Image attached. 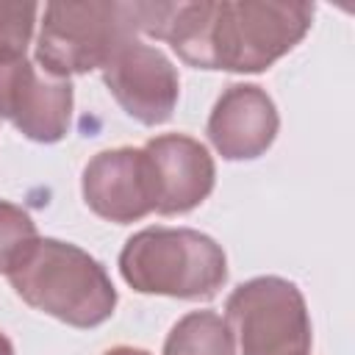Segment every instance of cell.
<instances>
[{
	"instance_id": "cell-3",
	"label": "cell",
	"mask_w": 355,
	"mask_h": 355,
	"mask_svg": "<svg viewBox=\"0 0 355 355\" xmlns=\"http://www.w3.org/2000/svg\"><path fill=\"white\" fill-rule=\"evenodd\" d=\"M139 39L136 3L67 0L47 3L36 39V61L44 75L69 80L103 69L119 47Z\"/></svg>"
},
{
	"instance_id": "cell-9",
	"label": "cell",
	"mask_w": 355,
	"mask_h": 355,
	"mask_svg": "<svg viewBox=\"0 0 355 355\" xmlns=\"http://www.w3.org/2000/svg\"><path fill=\"white\" fill-rule=\"evenodd\" d=\"M141 150L150 164L155 214H189L214 191L216 166L205 144L197 139L183 133H164L150 139Z\"/></svg>"
},
{
	"instance_id": "cell-10",
	"label": "cell",
	"mask_w": 355,
	"mask_h": 355,
	"mask_svg": "<svg viewBox=\"0 0 355 355\" xmlns=\"http://www.w3.org/2000/svg\"><path fill=\"white\" fill-rule=\"evenodd\" d=\"M277 108L255 83L227 86L208 116V139L225 161H252L277 136Z\"/></svg>"
},
{
	"instance_id": "cell-11",
	"label": "cell",
	"mask_w": 355,
	"mask_h": 355,
	"mask_svg": "<svg viewBox=\"0 0 355 355\" xmlns=\"http://www.w3.org/2000/svg\"><path fill=\"white\" fill-rule=\"evenodd\" d=\"M164 355H236V341L225 316L191 311L169 330Z\"/></svg>"
},
{
	"instance_id": "cell-5",
	"label": "cell",
	"mask_w": 355,
	"mask_h": 355,
	"mask_svg": "<svg viewBox=\"0 0 355 355\" xmlns=\"http://www.w3.org/2000/svg\"><path fill=\"white\" fill-rule=\"evenodd\" d=\"M225 322L236 355H308L311 319L305 297L291 280L266 275L233 288L225 302Z\"/></svg>"
},
{
	"instance_id": "cell-13",
	"label": "cell",
	"mask_w": 355,
	"mask_h": 355,
	"mask_svg": "<svg viewBox=\"0 0 355 355\" xmlns=\"http://www.w3.org/2000/svg\"><path fill=\"white\" fill-rule=\"evenodd\" d=\"M39 6L0 0V53H25Z\"/></svg>"
},
{
	"instance_id": "cell-4",
	"label": "cell",
	"mask_w": 355,
	"mask_h": 355,
	"mask_svg": "<svg viewBox=\"0 0 355 355\" xmlns=\"http://www.w3.org/2000/svg\"><path fill=\"white\" fill-rule=\"evenodd\" d=\"M313 6L288 0H222L211 6L208 69L263 72L311 31Z\"/></svg>"
},
{
	"instance_id": "cell-12",
	"label": "cell",
	"mask_w": 355,
	"mask_h": 355,
	"mask_svg": "<svg viewBox=\"0 0 355 355\" xmlns=\"http://www.w3.org/2000/svg\"><path fill=\"white\" fill-rule=\"evenodd\" d=\"M36 239L39 233L31 214L8 200H0V275H8Z\"/></svg>"
},
{
	"instance_id": "cell-1",
	"label": "cell",
	"mask_w": 355,
	"mask_h": 355,
	"mask_svg": "<svg viewBox=\"0 0 355 355\" xmlns=\"http://www.w3.org/2000/svg\"><path fill=\"white\" fill-rule=\"evenodd\" d=\"M6 277L22 302L69 327H97L116 308L103 263L61 239H36Z\"/></svg>"
},
{
	"instance_id": "cell-15",
	"label": "cell",
	"mask_w": 355,
	"mask_h": 355,
	"mask_svg": "<svg viewBox=\"0 0 355 355\" xmlns=\"http://www.w3.org/2000/svg\"><path fill=\"white\" fill-rule=\"evenodd\" d=\"M0 355H14V344L8 341L6 333H0Z\"/></svg>"
},
{
	"instance_id": "cell-14",
	"label": "cell",
	"mask_w": 355,
	"mask_h": 355,
	"mask_svg": "<svg viewBox=\"0 0 355 355\" xmlns=\"http://www.w3.org/2000/svg\"><path fill=\"white\" fill-rule=\"evenodd\" d=\"M103 355H150V352H147V349H139V347H125V344H119V347L105 349Z\"/></svg>"
},
{
	"instance_id": "cell-6",
	"label": "cell",
	"mask_w": 355,
	"mask_h": 355,
	"mask_svg": "<svg viewBox=\"0 0 355 355\" xmlns=\"http://www.w3.org/2000/svg\"><path fill=\"white\" fill-rule=\"evenodd\" d=\"M0 119L31 141L55 144L69 133L72 83L39 75L25 53H0Z\"/></svg>"
},
{
	"instance_id": "cell-8",
	"label": "cell",
	"mask_w": 355,
	"mask_h": 355,
	"mask_svg": "<svg viewBox=\"0 0 355 355\" xmlns=\"http://www.w3.org/2000/svg\"><path fill=\"white\" fill-rule=\"evenodd\" d=\"M86 205L116 225L136 222L155 211L150 164L141 147H114L97 153L83 169Z\"/></svg>"
},
{
	"instance_id": "cell-7",
	"label": "cell",
	"mask_w": 355,
	"mask_h": 355,
	"mask_svg": "<svg viewBox=\"0 0 355 355\" xmlns=\"http://www.w3.org/2000/svg\"><path fill=\"white\" fill-rule=\"evenodd\" d=\"M103 80L128 116L141 125H161L172 116L180 80L172 61L139 39L128 42L103 67Z\"/></svg>"
},
{
	"instance_id": "cell-2",
	"label": "cell",
	"mask_w": 355,
	"mask_h": 355,
	"mask_svg": "<svg viewBox=\"0 0 355 355\" xmlns=\"http://www.w3.org/2000/svg\"><path fill=\"white\" fill-rule=\"evenodd\" d=\"M122 280L139 294L211 300L227 280L225 250L191 227H144L119 252Z\"/></svg>"
}]
</instances>
